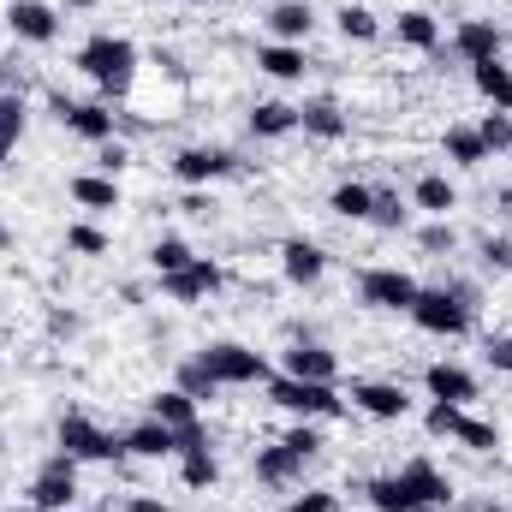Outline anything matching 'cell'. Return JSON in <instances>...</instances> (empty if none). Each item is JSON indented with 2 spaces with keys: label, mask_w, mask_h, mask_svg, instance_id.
I'll list each match as a JSON object with an SVG mask.
<instances>
[{
  "label": "cell",
  "mask_w": 512,
  "mask_h": 512,
  "mask_svg": "<svg viewBox=\"0 0 512 512\" xmlns=\"http://www.w3.org/2000/svg\"><path fill=\"white\" fill-rule=\"evenodd\" d=\"M126 453L131 459H173L179 453V435L161 417H143L137 429H126Z\"/></svg>",
  "instance_id": "obj_17"
},
{
  "label": "cell",
  "mask_w": 512,
  "mask_h": 512,
  "mask_svg": "<svg viewBox=\"0 0 512 512\" xmlns=\"http://www.w3.org/2000/svg\"><path fill=\"white\" fill-rule=\"evenodd\" d=\"M489 364H495V370H507V376H512V334H501V340H489Z\"/></svg>",
  "instance_id": "obj_47"
},
{
  "label": "cell",
  "mask_w": 512,
  "mask_h": 512,
  "mask_svg": "<svg viewBox=\"0 0 512 512\" xmlns=\"http://www.w3.org/2000/svg\"><path fill=\"white\" fill-rule=\"evenodd\" d=\"M411 203H417L423 215H435V221H447V215L459 209V191H453V179H447V173H423V179L411 185Z\"/></svg>",
  "instance_id": "obj_22"
},
{
  "label": "cell",
  "mask_w": 512,
  "mask_h": 512,
  "mask_svg": "<svg viewBox=\"0 0 512 512\" xmlns=\"http://www.w3.org/2000/svg\"><path fill=\"white\" fill-rule=\"evenodd\" d=\"M179 477H185V489H215L221 465H215L209 441H203V447H185V453H179Z\"/></svg>",
  "instance_id": "obj_31"
},
{
  "label": "cell",
  "mask_w": 512,
  "mask_h": 512,
  "mask_svg": "<svg viewBox=\"0 0 512 512\" xmlns=\"http://www.w3.org/2000/svg\"><path fill=\"white\" fill-rule=\"evenodd\" d=\"M352 405L364 417H376V423H399L411 411V393L399 382H352Z\"/></svg>",
  "instance_id": "obj_13"
},
{
  "label": "cell",
  "mask_w": 512,
  "mask_h": 512,
  "mask_svg": "<svg viewBox=\"0 0 512 512\" xmlns=\"http://www.w3.org/2000/svg\"><path fill=\"white\" fill-rule=\"evenodd\" d=\"M292 131H298L292 102H256L251 108V137H292Z\"/></svg>",
  "instance_id": "obj_27"
},
{
  "label": "cell",
  "mask_w": 512,
  "mask_h": 512,
  "mask_svg": "<svg viewBox=\"0 0 512 512\" xmlns=\"http://www.w3.org/2000/svg\"><path fill=\"white\" fill-rule=\"evenodd\" d=\"M0 447H6V441H0Z\"/></svg>",
  "instance_id": "obj_56"
},
{
  "label": "cell",
  "mask_w": 512,
  "mask_h": 512,
  "mask_svg": "<svg viewBox=\"0 0 512 512\" xmlns=\"http://www.w3.org/2000/svg\"><path fill=\"white\" fill-rule=\"evenodd\" d=\"M268 399H274L280 411L304 417V423H328V417L346 411V399H340L334 382H298V376H274V382H268Z\"/></svg>",
  "instance_id": "obj_4"
},
{
  "label": "cell",
  "mask_w": 512,
  "mask_h": 512,
  "mask_svg": "<svg viewBox=\"0 0 512 512\" xmlns=\"http://www.w3.org/2000/svg\"><path fill=\"white\" fill-rule=\"evenodd\" d=\"M6 512H42V507H30V501H24V507H6Z\"/></svg>",
  "instance_id": "obj_52"
},
{
  "label": "cell",
  "mask_w": 512,
  "mask_h": 512,
  "mask_svg": "<svg viewBox=\"0 0 512 512\" xmlns=\"http://www.w3.org/2000/svg\"><path fill=\"white\" fill-rule=\"evenodd\" d=\"M417 245H423L429 256H441V251H453V245H459V233H453L447 221H429V227L417 233Z\"/></svg>",
  "instance_id": "obj_44"
},
{
  "label": "cell",
  "mask_w": 512,
  "mask_h": 512,
  "mask_svg": "<svg viewBox=\"0 0 512 512\" xmlns=\"http://www.w3.org/2000/svg\"><path fill=\"white\" fill-rule=\"evenodd\" d=\"M358 298H364L370 310H411L417 280H411L405 268H364V274H358Z\"/></svg>",
  "instance_id": "obj_10"
},
{
  "label": "cell",
  "mask_w": 512,
  "mask_h": 512,
  "mask_svg": "<svg viewBox=\"0 0 512 512\" xmlns=\"http://www.w3.org/2000/svg\"><path fill=\"white\" fill-rule=\"evenodd\" d=\"M256 72H268V78L292 84V78H304V72H310V60H304V48H298V42H262V48H256Z\"/></svg>",
  "instance_id": "obj_19"
},
{
  "label": "cell",
  "mask_w": 512,
  "mask_h": 512,
  "mask_svg": "<svg viewBox=\"0 0 512 512\" xmlns=\"http://www.w3.org/2000/svg\"><path fill=\"white\" fill-rule=\"evenodd\" d=\"M334 18H340V36H346V42H376V36H382V18H376L370 6H340Z\"/></svg>",
  "instance_id": "obj_33"
},
{
  "label": "cell",
  "mask_w": 512,
  "mask_h": 512,
  "mask_svg": "<svg viewBox=\"0 0 512 512\" xmlns=\"http://www.w3.org/2000/svg\"><path fill=\"white\" fill-rule=\"evenodd\" d=\"M423 387H429V399H453V405L477 399V376L459 370V364H429V370H423Z\"/></svg>",
  "instance_id": "obj_21"
},
{
  "label": "cell",
  "mask_w": 512,
  "mask_h": 512,
  "mask_svg": "<svg viewBox=\"0 0 512 512\" xmlns=\"http://www.w3.org/2000/svg\"><path fill=\"white\" fill-rule=\"evenodd\" d=\"M24 137V96L18 90H0V155H12Z\"/></svg>",
  "instance_id": "obj_32"
},
{
  "label": "cell",
  "mask_w": 512,
  "mask_h": 512,
  "mask_svg": "<svg viewBox=\"0 0 512 512\" xmlns=\"http://www.w3.org/2000/svg\"><path fill=\"white\" fill-rule=\"evenodd\" d=\"M120 512H167V507H161L155 495H131V501H126V507H120Z\"/></svg>",
  "instance_id": "obj_49"
},
{
  "label": "cell",
  "mask_w": 512,
  "mask_h": 512,
  "mask_svg": "<svg viewBox=\"0 0 512 512\" xmlns=\"http://www.w3.org/2000/svg\"><path fill=\"white\" fill-rule=\"evenodd\" d=\"M501 48H507V36L489 24V18H465L459 24V36H453V54L465 60V66H483V60H501Z\"/></svg>",
  "instance_id": "obj_14"
},
{
  "label": "cell",
  "mask_w": 512,
  "mask_h": 512,
  "mask_svg": "<svg viewBox=\"0 0 512 512\" xmlns=\"http://www.w3.org/2000/svg\"><path fill=\"white\" fill-rule=\"evenodd\" d=\"M280 274H286L292 286H316V280L328 274V251L310 245V239H286V245H280Z\"/></svg>",
  "instance_id": "obj_15"
},
{
  "label": "cell",
  "mask_w": 512,
  "mask_h": 512,
  "mask_svg": "<svg viewBox=\"0 0 512 512\" xmlns=\"http://www.w3.org/2000/svg\"><path fill=\"white\" fill-rule=\"evenodd\" d=\"M453 441H459V447H471V453H495V447H501V429L465 411V417H459V429H453Z\"/></svg>",
  "instance_id": "obj_34"
},
{
  "label": "cell",
  "mask_w": 512,
  "mask_h": 512,
  "mask_svg": "<svg viewBox=\"0 0 512 512\" xmlns=\"http://www.w3.org/2000/svg\"><path fill=\"white\" fill-rule=\"evenodd\" d=\"M48 328H54V334H78V316H72V310H54Z\"/></svg>",
  "instance_id": "obj_48"
},
{
  "label": "cell",
  "mask_w": 512,
  "mask_h": 512,
  "mask_svg": "<svg viewBox=\"0 0 512 512\" xmlns=\"http://www.w3.org/2000/svg\"><path fill=\"white\" fill-rule=\"evenodd\" d=\"M298 131L316 137V143H340V137H346L340 102H328V96H322V102H304V108H298Z\"/></svg>",
  "instance_id": "obj_20"
},
{
  "label": "cell",
  "mask_w": 512,
  "mask_h": 512,
  "mask_svg": "<svg viewBox=\"0 0 512 512\" xmlns=\"http://www.w3.org/2000/svg\"><path fill=\"white\" fill-rule=\"evenodd\" d=\"M483 262H489L495 274H507L512 268V239H483Z\"/></svg>",
  "instance_id": "obj_46"
},
{
  "label": "cell",
  "mask_w": 512,
  "mask_h": 512,
  "mask_svg": "<svg viewBox=\"0 0 512 512\" xmlns=\"http://www.w3.org/2000/svg\"><path fill=\"white\" fill-rule=\"evenodd\" d=\"M66 251L72 256H108V233L90 227V221H72V227H66Z\"/></svg>",
  "instance_id": "obj_38"
},
{
  "label": "cell",
  "mask_w": 512,
  "mask_h": 512,
  "mask_svg": "<svg viewBox=\"0 0 512 512\" xmlns=\"http://www.w3.org/2000/svg\"><path fill=\"white\" fill-rule=\"evenodd\" d=\"M6 30H12L18 42H36V48H42V42L60 36V12H54L48 0H12V6H6Z\"/></svg>",
  "instance_id": "obj_11"
},
{
  "label": "cell",
  "mask_w": 512,
  "mask_h": 512,
  "mask_svg": "<svg viewBox=\"0 0 512 512\" xmlns=\"http://www.w3.org/2000/svg\"><path fill=\"white\" fill-rule=\"evenodd\" d=\"M280 441H286L298 459H316V453H322V435H316V423H298V429H286Z\"/></svg>",
  "instance_id": "obj_43"
},
{
  "label": "cell",
  "mask_w": 512,
  "mask_h": 512,
  "mask_svg": "<svg viewBox=\"0 0 512 512\" xmlns=\"http://www.w3.org/2000/svg\"><path fill=\"white\" fill-rule=\"evenodd\" d=\"M268 30H274V42H298V48H304V36L316 30L310 0H274V6H268Z\"/></svg>",
  "instance_id": "obj_18"
},
{
  "label": "cell",
  "mask_w": 512,
  "mask_h": 512,
  "mask_svg": "<svg viewBox=\"0 0 512 512\" xmlns=\"http://www.w3.org/2000/svg\"><path fill=\"white\" fill-rule=\"evenodd\" d=\"M54 114H60V126L78 131L84 143H108L114 126H120V114H108L102 102H66V96H54Z\"/></svg>",
  "instance_id": "obj_12"
},
{
  "label": "cell",
  "mask_w": 512,
  "mask_h": 512,
  "mask_svg": "<svg viewBox=\"0 0 512 512\" xmlns=\"http://www.w3.org/2000/svg\"><path fill=\"white\" fill-rule=\"evenodd\" d=\"M78 72L114 102V96H126L131 78H137V48H131L126 36H114V30H96V36L78 48Z\"/></svg>",
  "instance_id": "obj_1"
},
{
  "label": "cell",
  "mask_w": 512,
  "mask_h": 512,
  "mask_svg": "<svg viewBox=\"0 0 512 512\" xmlns=\"http://www.w3.org/2000/svg\"><path fill=\"white\" fill-rule=\"evenodd\" d=\"M131 161V149L120 137H108V143H96V173H108V179H120V167Z\"/></svg>",
  "instance_id": "obj_42"
},
{
  "label": "cell",
  "mask_w": 512,
  "mask_h": 512,
  "mask_svg": "<svg viewBox=\"0 0 512 512\" xmlns=\"http://www.w3.org/2000/svg\"><path fill=\"white\" fill-rule=\"evenodd\" d=\"M465 512H507V507H495V501H471Z\"/></svg>",
  "instance_id": "obj_50"
},
{
  "label": "cell",
  "mask_w": 512,
  "mask_h": 512,
  "mask_svg": "<svg viewBox=\"0 0 512 512\" xmlns=\"http://www.w3.org/2000/svg\"><path fill=\"white\" fill-rule=\"evenodd\" d=\"M221 262H209V256H191L185 268H173V274H161V292L173 298V304H203V298H215L221 292Z\"/></svg>",
  "instance_id": "obj_8"
},
{
  "label": "cell",
  "mask_w": 512,
  "mask_h": 512,
  "mask_svg": "<svg viewBox=\"0 0 512 512\" xmlns=\"http://www.w3.org/2000/svg\"><path fill=\"white\" fill-rule=\"evenodd\" d=\"M179 393H191V399H197V405H203V399H215V393H221V382H215V376H209V364H203V358H185V364H179Z\"/></svg>",
  "instance_id": "obj_35"
},
{
  "label": "cell",
  "mask_w": 512,
  "mask_h": 512,
  "mask_svg": "<svg viewBox=\"0 0 512 512\" xmlns=\"http://www.w3.org/2000/svg\"><path fill=\"white\" fill-rule=\"evenodd\" d=\"M90 512H102V507H90Z\"/></svg>",
  "instance_id": "obj_55"
},
{
  "label": "cell",
  "mask_w": 512,
  "mask_h": 512,
  "mask_svg": "<svg viewBox=\"0 0 512 512\" xmlns=\"http://www.w3.org/2000/svg\"><path fill=\"white\" fill-rule=\"evenodd\" d=\"M370 197H376V185H364V179H346V185H334L328 209H334V215H346V221H370Z\"/></svg>",
  "instance_id": "obj_30"
},
{
  "label": "cell",
  "mask_w": 512,
  "mask_h": 512,
  "mask_svg": "<svg viewBox=\"0 0 512 512\" xmlns=\"http://www.w3.org/2000/svg\"><path fill=\"white\" fill-rule=\"evenodd\" d=\"M54 441H60V453H72L78 465H108V459L126 453V435L102 429V423L84 417V411H66V417L54 423Z\"/></svg>",
  "instance_id": "obj_3"
},
{
  "label": "cell",
  "mask_w": 512,
  "mask_h": 512,
  "mask_svg": "<svg viewBox=\"0 0 512 512\" xmlns=\"http://www.w3.org/2000/svg\"><path fill=\"white\" fill-rule=\"evenodd\" d=\"M191 256H197V251H191L185 239H161V245L149 251V268H155V274H173V268H185Z\"/></svg>",
  "instance_id": "obj_40"
},
{
  "label": "cell",
  "mask_w": 512,
  "mask_h": 512,
  "mask_svg": "<svg viewBox=\"0 0 512 512\" xmlns=\"http://www.w3.org/2000/svg\"><path fill=\"white\" fill-rule=\"evenodd\" d=\"M393 30H399V42H405V48H417V54H435V48H441V24H435L423 6L399 12V24H393Z\"/></svg>",
  "instance_id": "obj_25"
},
{
  "label": "cell",
  "mask_w": 512,
  "mask_h": 512,
  "mask_svg": "<svg viewBox=\"0 0 512 512\" xmlns=\"http://www.w3.org/2000/svg\"><path fill=\"white\" fill-rule=\"evenodd\" d=\"M6 239H12V233H6V227H0V245H6Z\"/></svg>",
  "instance_id": "obj_54"
},
{
  "label": "cell",
  "mask_w": 512,
  "mask_h": 512,
  "mask_svg": "<svg viewBox=\"0 0 512 512\" xmlns=\"http://www.w3.org/2000/svg\"><path fill=\"white\" fill-rule=\"evenodd\" d=\"M197 358L209 364V376H215L221 387H256V382H274L268 358H262V352H251V346H239V340H215V346H203Z\"/></svg>",
  "instance_id": "obj_5"
},
{
  "label": "cell",
  "mask_w": 512,
  "mask_h": 512,
  "mask_svg": "<svg viewBox=\"0 0 512 512\" xmlns=\"http://www.w3.org/2000/svg\"><path fill=\"white\" fill-rule=\"evenodd\" d=\"M227 173H239V155H233V149L191 143V149L173 155V179H179V185H209V179H227Z\"/></svg>",
  "instance_id": "obj_9"
},
{
  "label": "cell",
  "mask_w": 512,
  "mask_h": 512,
  "mask_svg": "<svg viewBox=\"0 0 512 512\" xmlns=\"http://www.w3.org/2000/svg\"><path fill=\"white\" fill-rule=\"evenodd\" d=\"M471 84L501 108V114H512V66H501V60H483V66H471Z\"/></svg>",
  "instance_id": "obj_28"
},
{
  "label": "cell",
  "mask_w": 512,
  "mask_h": 512,
  "mask_svg": "<svg viewBox=\"0 0 512 512\" xmlns=\"http://www.w3.org/2000/svg\"><path fill=\"white\" fill-rule=\"evenodd\" d=\"M280 376H298V382H334L340 376V358L328 352V346H316V340H298L292 352H286V370Z\"/></svg>",
  "instance_id": "obj_16"
},
{
  "label": "cell",
  "mask_w": 512,
  "mask_h": 512,
  "mask_svg": "<svg viewBox=\"0 0 512 512\" xmlns=\"http://www.w3.org/2000/svg\"><path fill=\"white\" fill-rule=\"evenodd\" d=\"M459 417H465V405H453V399H429L423 429H429V435H453V429H459Z\"/></svg>",
  "instance_id": "obj_39"
},
{
  "label": "cell",
  "mask_w": 512,
  "mask_h": 512,
  "mask_svg": "<svg viewBox=\"0 0 512 512\" xmlns=\"http://www.w3.org/2000/svg\"><path fill=\"white\" fill-rule=\"evenodd\" d=\"M441 149H447V161H453V167H483V161H489V149H483L477 126H447Z\"/></svg>",
  "instance_id": "obj_29"
},
{
  "label": "cell",
  "mask_w": 512,
  "mask_h": 512,
  "mask_svg": "<svg viewBox=\"0 0 512 512\" xmlns=\"http://www.w3.org/2000/svg\"><path fill=\"white\" fill-rule=\"evenodd\" d=\"M477 137H483V149L495 155V149H512V114H483V126H477Z\"/></svg>",
  "instance_id": "obj_41"
},
{
  "label": "cell",
  "mask_w": 512,
  "mask_h": 512,
  "mask_svg": "<svg viewBox=\"0 0 512 512\" xmlns=\"http://www.w3.org/2000/svg\"><path fill=\"white\" fill-rule=\"evenodd\" d=\"M298 471H304V459H298L286 441H274V447H262V453H256V483H268V489L298 483Z\"/></svg>",
  "instance_id": "obj_23"
},
{
  "label": "cell",
  "mask_w": 512,
  "mask_h": 512,
  "mask_svg": "<svg viewBox=\"0 0 512 512\" xmlns=\"http://www.w3.org/2000/svg\"><path fill=\"white\" fill-rule=\"evenodd\" d=\"M393 477H399V489H405L411 512H447V507H453V483L441 477V465H435V459H405Z\"/></svg>",
  "instance_id": "obj_7"
},
{
  "label": "cell",
  "mask_w": 512,
  "mask_h": 512,
  "mask_svg": "<svg viewBox=\"0 0 512 512\" xmlns=\"http://www.w3.org/2000/svg\"><path fill=\"white\" fill-rule=\"evenodd\" d=\"M66 6H96V0H66Z\"/></svg>",
  "instance_id": "obj_53"
},
{
  "label": "cell",
  "mask_w": 512,
  "mask_h": 512,
  "mask_svg": "<svg viewBox=\"0 0 512 512\" xmlns=\"http://www.w3.org/2000/svg\"><path fill=\"white\" fill-rule=\"evenodd\" d=\"M78 501V459L72 453H48L30 477V507L42 512H66Z\"/></svg>",
  "instance_id": "obj_6"
},
{
  "label": "cell",
  "mask_w": 512,
  "mask_h": 512,
  "mask_svg": "<svg viewBox=\"0 0 512 512\" xmlns=\"http://www.w3.org/2000/svg\"><path fill=\"white\" fill-rule=\"evenodd\" d=\"M149 417H161L173 435H179V429H197V399H191V393H179V387H167V393H155V399H149Z\"/></svg>",
  "instance_id": "obj_26"
},
{
  "label": "cell",
  "mask_w": 512,
  "mask_h": 512,
  "mask_svg": "<svg viewBox=\"0 0 512 512\" xmlns=\"http://www.w3.org/2000/svg\"><path fill=\"white\" fill-rule=\"evenodd\" d=\"M72 203L90 209V215H108V209H120V185L108 173H78L72 179Z\"/></svg>",
  "instance_id": "obj_24"
},
{
  "label": "cell",
  "mask_w": 512,
  "mask_h": 512,
  "mask_svg": "<svg viewBox=\"0 0 512 512\" xmlns=\"http://www.w3.org/2000/svg\"><path fill=\"white\" fill-rule=\"evenodd\" d=\"M292 512H340V495H328V489H304V495H292Z\"/></svg>",
  "instance_id": "obj_45"
},
{
  "label": "cell",
  "mask_w": 512,
  "mask_h": 512,
  "mask_svg": "<svg viewBox=\"0 0 512 512\" xmlns=\"http://www.w3.org/2000/svg\"><path fill=\"white\" fill-rule=\"evenodd\" d=\"M364 495H370V507H376V512H411L405 489H399V477H370V483H364Z\"/></svg>",
  "instance_id": "obj_37"
},
{
  "label": "cell",
  "mask_w": 512,
  "mask_h": 512,
  "mask_svg": "<svg viewBox=\"0 0 512 512\" xmlns=\"http://www.w3.org/2000/svg\"><path fill=\"white\" fill-rule=\"evenodd\" d=\"M501 209H507V221H512V185H507V191H501Z\"/></svg>",
  "instance_id": "obj_51"
},
{
  "label": "cell",
  "mask_w": 512,
  "mask_h": 512,
  "mask_svg": "<svg viewBox=\"0 0 512 512\" xmlns=\"http://www.w3.org/2000/svg\"><path fill=\"white\" fill-rule=\"evenodd\" d=\"M411 221V209L399 203V191H376L370 197V227H382V233H399Z\"/></svg>",
  "instance_id": "obj_36"
},
{
  "label": "cell",
  "mask_w": 512,
  "mask_h": 512,
  "mask_svg": "<svg viewBox=\"0 0 512 512\" xmlns=\"http://www.w3.org/2000/svg\"><path fill=\"white\" fill-rule=\"evenodd\" d=\"M423 334H441V340H459V334H471V316H477V304H471V292L465 286H417V298H411V310H405Z\"/></svg>",
  "instance_id": "obj_2"
}]
</instances>
